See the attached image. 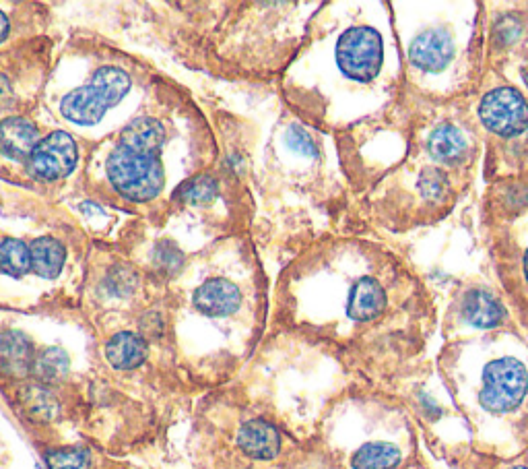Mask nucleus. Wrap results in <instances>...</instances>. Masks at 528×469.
Returning <instances> with one entry per match:
<instances>
[{"label": "nucleus", "instance_id": "f257e3e1", "mask_svg": "<svg viewBox=\"0 0 528 469\" xmlns=\"http://www.w3.org/2000/svg\"><path fill=\"white\" fill-rule=\"evenodd\" d=\"M485 341L477 379L467 387L473 408L491 420L528 414V350L518 354L495 337Z\"/></svg>", "mask_w": 528, "mask_h": 469}, {"label": "nucleus", "instance_id": "f03ea898", "mask_svg": "<svg viewBox=\"0 0 528 469\" xmlns=\"http://www.w3.org/2000/svg\"><path fill=\"white\" fill-rule=\"evenodd\" d=\"M128 89V73L118 67H102L95 71L89 85L66 93L60 102V112L66 120L91 127V124L102 120L106 108L116 106L126 96Z\"/></svg>", "mask_w": 528, "mask_h": 469}, {"label": "nucleus", "instance_id": "7ed1b4c3", "mask_svg": "<svg viewBox=\"0 0 528 469\" xmlns=\"http://www.w3.org/2000/svg\"><path fill=\"white\" fill-rule=\"evenodd\" d=\"M108 178L114 189L132 203L155 199L163 189V170L151 153L116 147L108 158Z\"/></svg>", "mask_w": 528, "mask_h": 469}, {"label": "nucleus", "instance_id": "20e7f679", "mask_svg": "<svg viewBox=\"0 0 528 469\" xmlns=\"http://www.w3.org/2000/svg\"><path fill=\"white\" fill-rule=\"evenodd\" d=\"M384 46L374 27H349L337 44V65L345 77L368 83L378 77L382 69Z\"/></svg>", "mask_w": 528, "mask_h": 469}, {"label": "nucleus", "instance_id": "39448f33", "mask_svg": "<svg viewBox=\"0 0 528 469\" xmlns=\"http://www.w3.org/2000/svg\"><path fill=\"white\" fill-rule=\"evenodd\" d=\"M481 124L500 137H518L528 129V104L514 87H495L479 104Z\"/></svg>", "mask_w": 528, "mask_h": 469}, {"label": "nucleus", "instance_id": "423d86ee", "mask_svg": "<svg viewBox=\"0 0 528 469\" xmlns=\"http://www.w3.org/2000/svg\"><path fill=\"white\" fill-rule=\"evenodd\" d=\"M77 160L79 149L75 139L64 131H54L33 149L31 158L27 160V172L36 180L52 182L69 176L75 170Z\"/></svg>", "mask_w": 528, "mask_h": 469}, {"label": "nucleus", "instance_id": "0eeeda50", "mask_svg": "<svg viewBox=\"0 0 528 469\" xmlns=\"http://www.w3.org/2000/svg\"><path fill=\"white\" fill-rule=\"evenodd\" d=\"M390 317V292L382 286V281L363 275L359 277L347 298V317L355 323H376Z\"/></svg>", "mask_w": 528, "mask_h": 469}, {"label": "nucleus", "instance_id": "6e6552de", "mask_svg": "<svg viewBox=\"0 0 528 469\" xmlns=\"http://www.w3.org/2000/svg\"><path fill=\"white\" fill-rule=\"evenodd\" d=\"M452 56L454 44L448 31L442 27L421 31L419 36H415L409 50L411 65L423 75H436L446 71V67L452 62Z\"/></svg>", "mask_w": 528, "mask_h": 469}, {"label": "nucleus", "instance_id": "1a4fd4ad", "mask_svg": "<svg viewBox=\"0 0 528 469\" xmlns=\"http://www.w3.org/2000/svg\"><path fill=\"white\" fill-rule=\"evenodd\" d=\"M458 319L462 325H467L471 329L489 331V329L502 327L508 315H506V308L500 302V298L495 296L491 290L473 288L465 292V296H462L460 300Z\"/></svg>", "mask_w": 528, "mask_h": 469}, {"label": "nucleus", "instance_id": "9d476101", "mask_svg": "<svg viewBox=\"0 0 528 469\" xmlns=\"http://www.w3.org/2000/svg\"><path fill=\"white\" fill-rule=\"evenodd\" d=\"M194 306L207 317H229L240 308L242 292L227 279H207L192 296Z\"/></svg>", "mask_w": 528, "mask_h": 469}, {"label": "nucleus", "instance_id": "9b49d317", "mask_svg": "<svg viewBox=\"0 0 528 469\" xmlns=\"http://www.w3.org/2000/svg\"><path fill=\"white\" fill-rule=\"evenodd\" d=\"M40 141L36 124L27 118L11 116L0 122V153L11 160L27 162Z\"/></svg>", "mask_w": 528, "mask_h": 469}, {"label": "nucleus", "instance_id": "f8f14e48", "mask_svg": "<svg viewBox=\"0 0 528 469\" xmlns=\"http://www.w3.org/2000/svg\"><path fill=\"white\" fill-rule=\"evenodd\" d=\"M238 447L252 459L269 461L281 451V436L273 424L264 420H250L238 432Z\"/></svg>", "mask_w": 528, "mask_h": 469}, {"label": "nucleus", "instance_id": "ddd939ff", "mask_svg": "<svg viewBox=\"0 0 528 469\" xmlns=\"http://www.w3.org/2000/svg\"><path fill=\"white\" fill-rule=\"evenodd\" d=\"M427 153L436 164L458 166L469 153V141L454 124H440L427 139Z\"/></svg>", "mask_w": 528, "mask_h": 469}, {"label": "nucleus", "instance_id": "4468645a", "mask_svg": "<svg viewBox=\"0 0 528 469\" xmlns=\"http://www.w3.org/2000/svg\"><path fill=\"white\" fill-rule=\"evenodd\" d=\"M36 356L29 339L19 331H5L0 335V374L5 377H25L31 372Z\"/></svg>", "mask_w": 528, "mask_h": 469}, {"label": "nucleus", "instance_id": "2eb2a0df", "mask_svg": "<svg viewBox=\"0 0 528 469\" xmlns=\"http://www.w3.org/2000/svg\"><path fill=\"white\" fill-rule=\"evenodd\" d=\"M106 358L116 370H135L147 358V343L135 333H116L106 343Z\"/></svg>", "mask_w": 528, "mask_h": 469}, {"label": "nucleus", "instance_id": "dca6fc26", "mask_svg": "<svg viewBox=\"0 0 528 469\" xmlns=\"http://www.w3.org/2000/svg\"><path fill=\"white\" fill-rule=\"evenodd\" d=\"M163 141H165V129L155 118H139L135 122H130L120 135V147L137 153H151V155L157 153Z\"/></svg>", "mask_w": 528, "mask_h": 469}, {"label": "nucleus", "instance_id": "f3484780", "mask_svg": "<svg viewBox=\"0 0 528 469\" xmlns=\"http://www.w3.org/2000/svg\"><path fill=\"white\" fill-rule=\"evenodd\" d=\"M31 250V271L44 277V279H54L66 261V250L64 246L50 236L38 238L29 244Z\"/></svg>", "mask_w": 528, "mask_h": 469}, {"label": "nucleus", "instance_id": "a211bd4d", "mask_svg": "<svg viewBox=\"0 0 528 469\" xmlns=\"http://www.w3.org/2000/svg\"><path fill=\"white\" fill-rule=\"evenodd\" d=\"M19 401L23 412L29 416L33 422H52L58 416V401L56 397L42 385H29L21 389Z\"/></svg>", "mask_w": 528, "mask_h": 469}, {"label": "nucleus", "instance_id": "6ab92c4d", "mask_svg": "<svg viewBox=\"0 0 528 469\" xmlns=\"http://www.w3.org/2000/svg\"><path fill=\"white\" fill-rule=\"evenodd\" d=\"M0 271L5 275L21 277L31 271V250L29 244L17 238L0 242Z\"/></svg>", "mask_w": 528, "mask_h": 469}, {"label": "nucleus", "instance_id": "aec40b11", "mask_svg": "<svg viewBox=\"0 0 528 469\" xmlns=\"http://www.w3.org/2000/svg\"><path fill=\"white\" fill-rule=\"evenodd\" d=\"M219 193V184L213 176H207V174H201L196 178H190L186 180L178 193H176V199L182 203V205H209Z\"/></svg>", "mask_w": 528, "mask_h": 469}, {"label": "nucleus", "instance_id": "412c9836", "mask_svg": "<svg viewBox=\"0 0 528 469\" xmlns=\"http://www.w3.org/2000/svg\"><path fill=\"white\" fill-rule=\"evenodd\" d=\"M66 370H69V358L58 348H48L40 356H36L31 372L36 374V379L42 383H56L60 381Z\"/></svg>", "mask_w": 528, "mask_h": 469}, {"label": "nucleus", "instance_id": "4be33fe9", "mask_svg": "<svg viewBox=\"0 0 528 469\" xmlns=\"http://www.w3.org/2000/svg\"><path fill=\"white\" fill-rule=\"evenodd\" d=\"M417 186H419V195L423 197V201L432 203V205L444 203L450 193L448 178L444 170L440 168H425L417 180Z\"/></svg>", "mask_w": 528, "mask_h": 469}, {"label": "nucleus", "instance_id": "5701e85b", "mask_svg": "<svg viewBox=\"0 0 528 469\" xmlns=\"http://www.w3.org/2000/svg\"><path fill=\"white\" fill-rule=\"evenodd\" d=\"M48 469H89L91 459L79 449H54L46 453Z\"/></svg>", "mask_w": 528, "mask_h": 469}, {"label": "nucleus", "instance_id": "b1692460", "mask_svg": "<svg viewBox=\"0 0 528 469\" xmlns=\"http://www.w3.org/2000/svg\"><path fill=\"white\" fill-rule=\"evenodd\" d=\"M458 469H528V453L512 457V459L475 453L471 461H465V467H458Z\"/></svg>", "mask_w": 528, "mask_h": 469}, {"label": "nucleus", "instance_id": "393cba45", "mask_svg": "<svg viewBox=\"0 0 528 469\" xmlns=\"http://www.w3.org/2000/svg\"><path fill=\"white\" fill-rule=\"evenodd\" d=\"M502 207L510 213H522L528 207V184L512 182L502 193Z\"/></svg>", "mask_w": 528, "mask_h": 469}, {"label": "nucleus", "instance_id": "a878e982", "mask_svg": "<svg viewBox=\"0 0 528 469\" xmlns=\"http://www.w3.org/2000/svg\"><path fill=\"white\" fill-rule=\"evenodd\" d=\"M287 145L300 155H306V158H316L318 155V149H316V143L312 141V137L300 129V127H291L287 131Z\"/></svg>", "mask_w": 528, "mask_h": 469}, {"label": "nucleus", "instance_id": "bb28decb", "mask_svg": "<svg viewBox=\"0 0 528 469\" xmlns=\"http://www.w3.org/2000/svg\"><path fill=\"white\" fill-rule=\"evenodd\" d=\"M182 253L178 250V246H174L172 242H161L157 248H155V263L163 269L168 271H176L180 269L182 265Z\"/></svg>", "mask_w": 528, "mask_h": 469}, {"label": "nucleus", "instance_id": "cd10ccee", "mask_svg": "<svg viewBox=\"0 0 528 469\" xmlns=\"http://www.w3.org/2000/svg\"><path fill=\"white\" fill-rule=\"evenodd\" d=\"M520 31H522L520 21L514 17H506L498 25H495V38H498L500 46H510L518 40Z\"/></svg>", "mask_w": 528, "mask_h": 469}, {"label": "nucleus", "instance_id": "c85d7f7f", "mask_svg": "<svg viewBox=\"0 0 528 469\" xmlns=\"http://www.w3.org/2000/svg\"><path fill=\"white\" fill-rule=\"evenodd\" d=\"M11 98H13V85L3 73H0V108L7 106Z\"/></svg>", "mask_w": 528, "mask_h": 469}, {"label": "nucleus", "instance_id": "c756f323", "mask_svg": "<svg viewBox=\"0 0 528 469\" xmlns=\"http://www.w3.org/2000/svg\"><path fill=\"white\" fill-rule=\"evenodd\" d=\"M9 29H11V25H9V19H7V15H5L3 11H0V44H3V42L7 40V36H9Z\"/></svg>", "mask_w": 528, "mask_h": 469}, {"label": "nucleus", "instance_id": "7c9ffc66", "mask_svg": "<svg viewBox=\"0 0 528 469\" xmlns=\"http://www.w3.org/2000/svg\"><path fill=\"white\" fill-rule=\"evenodd\" d=\"M524 281L528 284V250H526V255H524Z\"/></svg>", "mask_w": 528, "mask_h": 469}, {"label": "nucleus", "instance_id": "2f4dec72", "mask_svg": "<svg viewBox=\"0 0 528 469\" xmlns=\"http://www.w3.org/2000/svg\"><path fill=\"white\" fill-rule=\"evenodd\" d=\"M524 83L528 87V62H526V69H524Z\"/></svg>", "mask_w": 528, "mask_h": 469}]
</instances>
